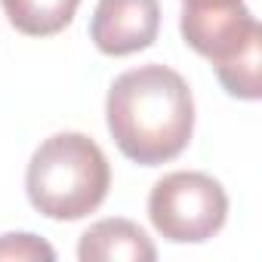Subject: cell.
<instances>
[{
	"label": "cell",
	"mask_w": 262,
	"mask_h": 262,
	"mask_svg": "<svg viewBox=\"0 0 262 262\" xmlns=\"http://www.w3.org/2000/svg\"><path fill=\"white\" fill-rule=\"evenodd\" d=\"M77 259L80 262H155L158 250L151 237L129 219H99L80 234L77 244Z\"/></svg>",
	"instance_id": "obj_6"
},
{
	"label": "cell",
	"mask_w": 262,
	"mask_h": 262,
	"mask_svg": "<svg viewBox=\"0 0 262 262\" xmlns=\"http://www.w3.org/2000/svg\"><path fill=\"white\" fill-rule=\"evenodd\" d=\"M111 188L105 151L83 133H56L37 145L28 161L25 191L31 207L59 222L96 213Z\"/></svg>",
	"instance_id": "obj_2"
},
{
	"label": "cell",
	"mask_w": 262,
	"mask_h": 262,
	"mask_svg": "<svg viewBox=\"0 0 262 262\" xmlns=\"http://www.w3.org/2000/svg\"><path fill=\"white\" fill-rule=\"evenodd\" d=\"M148 216L161 237L173 244H204L228 219V194L219 179L198 170H176L155 182Z\"/></svg>",
	"instance_id": "obj_3"
},
{
	"label": "cell",
	"mask_w": 262,
	"mask_h": 262,
	"mask_svg": "<svg viewBox=\"0 0 262 262\" xmlns=\"http://www.w3.org/2000/svg\"><path fill=\"white\" fill-rule=\"evenodd\" d=\"M179 31L185 43L207 56L213 65L231 59L253 37L262 34L256 16L244 0H204V4H182Z\"/></svg>",
	"instance_id": "obj_4"
},
{
	"label": "cell",
	"mask_w": 262,
	"mask_h": 262,
	"mask_svg": "<svg viewBox=\"0 0 262 262\" xmlns=\"http://www.w3.org/2000/svg\"><path fill=\"white\" fill-rule=\"evenodd\" d=\"M182 4H204V0H182Z\"/></svg>",
	"instance_id": "obj_10"
},
{
	"label": "cell",
	"mask_w": 262,
	"mask_h": 262,
	"mask_svg": "<svg viewBox=\"0 0 262 262\" xmlns=\"http://www.w3.org/2000/svg\"><path fill=\"white\" fill-rule=\"evenodd\" d=\"M0 259H7V262H40V259L53 262L56 250L31 231H13V234L0 237Z\"/></svg>",
	"instance_id": "obj_9"
},
{
	"label": "cell",
	"mask_w": 262,
	"mask_h": 262,
	"mask_svg": "<svg viewBox=\"0 0 262 262\" xmlns=\"http://www.w3.org/2000/svg\"><path fill=\"white\" fill-rule=\"evenodd\" d=\"M161 31L158 0H99L90 37L105 56H133L148 50Z\"/></svg>",
	"instance_id": "obj_5"
},
{
	"label": "cell",
	"mask_w": 262,
	"mask_h": 262,
	"mask_svg": "<svg viewBox=\"0 0 262 262\" xmlns=\"http://www.w3.org/2000/svg\"><path fill=\"white\" fill-rule=\"evenodd\" d=\"M213 71L228 96L244 99V102H256L262 96V34L253 37L231 59L213 65Z\"/></svg>",
	"instance_id": "obj_8"
},
{
	"label": "cell",
	"mask_w": 262,
	"mask_h": 262,
	"mask_svg": "<svg viewBox=\"0 0 262 262\" xmlns=\"http://www.w3.org/2000/svg\"><path fill=\"white\" fill-rule=\"evenodd\" d=\"M105 120L123 158L158 167L179 158L194 133V99L188 80L158 62L114 77L105 99Z\"/></svg>",
	"instance_id": "obj_1"
},
{
	"label": "cell",
	"mask_w": 262,
	"mask_h": 262,
	"mask_svg": "<svg viewBox=\"0 0 262 262\" xmlns=\"http://www.w3.org/2000/svg\"><path fill=\"white\" fill-rule=\"evenodd\" d=\"M10 25L28 37H50L74 22L80 0H0Z\"/></svg>",
	"instance_id": "obj_7"
}]
</instances>
